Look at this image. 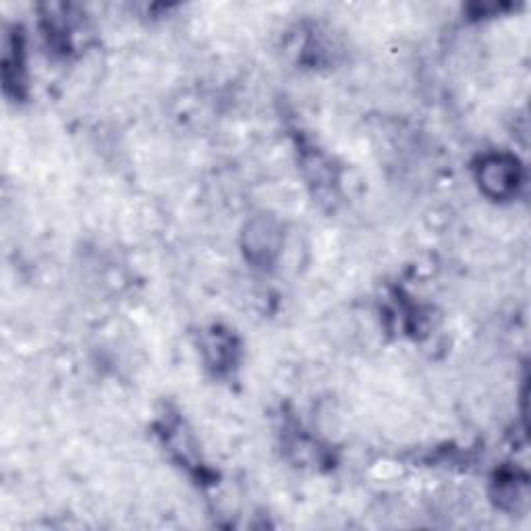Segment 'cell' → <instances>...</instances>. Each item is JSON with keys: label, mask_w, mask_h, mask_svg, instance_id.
<instances>
[{"label": "cell", "mask_w": 531, "mask_h": 531, "mask_svg": "<svg viewBox=\"0 0 531 531\" xmlns=\"http://www.w3.org/2000/svg\"><path fill=\"white\" fill-rule=\"evenodd\" d=\"M478 181L494 200H509L523 185V173L517 158L509 154L484 156L478 166Z\"/></svg>", "instance_id": "1"}, {"label": "cell", "mask_w": 531, "mask_h": 531, "mask_svg": "<svg viewBox=\"0 0 531 531\" xmlns=\"http://www.w3.org/2000/svg\"><path fill=\"white\" fill-rule=\"evenodd\" d=\"M247 251L249 258L258 264H270L278 254L281 245V233L276 222L270 218H258L247 229Z\"/></svg>", "instance_id": "2"}, {"label": "cell", "mask_w": 531, "mask_h": 531, "mask_svg": "<svg viewBox=\"0 0 531 531\" xmlns=\"http://www.w3.org/2000/svg\"><path fill=\"white\" fill-rule=\"evenodd\" d=\"M204 353L206 359L210 361V366L216 372H225L229 370L233 363H235V353H237V345L235 339L231 337L229 332L220 330V328H212L206 337H204Z\"/></svg>", "instance_id": "3"}]
</instances>
